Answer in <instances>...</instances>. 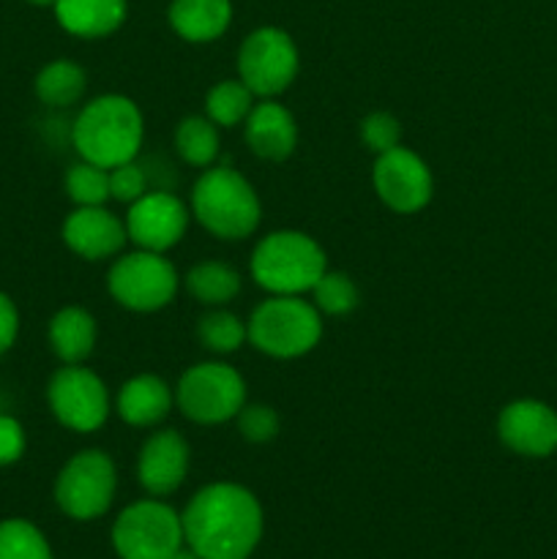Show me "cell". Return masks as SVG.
<instances>
[{
  "label": "cell",
  "mask_w": 557,
  "mask_h": 559,
  "mask_svg": "<svg viewBox=\"0 0 557 559\" xmlns=\"http://www.w3.org/2000/svg\"><path fill=\"white\" fill-rule=\"evenodd\" d=\"M191 451L180 431L162 429L147 437L137 456V480L151 497H169L189 475Z\"/></svg>",
  "instance_id": "cell-15"
},
{
  "label": "cell",
  "mask_w": 557,
  "mask_h": 559,
  "mask_svg": "<svg viewBox=\"0 0 557 559\" xmlns=\"http://www.w3.org/2000/svg\"><path fill=\"white\" fill-rule=\"evenodd\" d=\"M360 142L371 153H388L402 145V123L391 112H371L360 120Z\"/></svg>",
  "instance_id": "cell-31"
},
{
  "label": "cell",
  "mask_w": 557,
  "mask_h": 559,
  "mask_svg": "<svg viewBox=\"0 0 557 559\" xmlns=\"http://www.w3.org/2000/svg\"><path fill=\"white\" fill-rule=\"evenodd\" d=\"M189 227V207L169 191H147L131 202L126 213V233L137 249L164 254L183 240Z\"/></svg>",
  "instance_id": "cell-13"
},
{
  "label": "cell",
  "mask_w": 557,
  "mask_h": 559,
  "mask_svg": "<svg viewBox=\"0 0 557 559\" xmlns=\"http://www.w3.org/2000/svg\"><path fill=\"white\" fill-rule=\"evenodd\" d=\"M311 304L320 309V314L328 317H344L349 311H355L360 295L355 287L353 278L342 271H325L320 276V282L311 287Z\"/></svg>",
  "instance_id": "cell-29"
},
{
  "label": "cell",
  "mask_w": 557,
  "mask_h": 559,
  "mask_svg": "<svg viewBox=\"0 0 557 559\" xmlns=\"http://www.w3.org/2000/svg\"><path fill=\"white\" fill-rule=\"evenodd\" d=\"M66 194L76 207H96L109 200V169L82 158L66 173Z\"/></svg>",
  "instance_id": "cell-28"
},
{
  "label": "cell",
  "mask_w": 557,
  "mask_h": 559,
  "mask_svg": "<svg viewBox=\"0 0 557 559\" xmlns=\"http://www.w3.org/2000/svg\"><path fill=\"white\" fill-rule=\"evenodd\" d=\"M183 540L200 559H249L265 530V513L254 491L240 484H208L180 513Z\"/></svg>",
  "instance_id": "cell-1"
},
{
  "label": "cell",
  "mask_w": 557,
  "mask_h": 559,
  "mask_svg": "<svg viewBox=\"0 0 557 559\" xmlns=\"http://www.w3.org/2000/svg\"><path fill=\"white\" fill-rule=\"evenodd\" d=\"M249 344L268 358L293 360L311 353L322 338V314L300 295H271L251 311Z\"/></svg>",
  "instance_id": "cell-5"
},
{
  "label": "cell",
  "mask_w": 557,
  "mask_h": 559,
  "mask_svg": "<svg viewBox=\"0 0 557 559\" xmlns=\"http://www.w3.org/2000/svg\"><path fill=\"white\" fill-rule=\"evenodd\" d=\"M186 289L200 300L202 306H227L240 293V273L227 262L208 260L186 273Z\"/></svg>",
  "instance_id": "cell-23"
},
{
  "label": "cell",
  "mask_w": 557,
  "mask_h": 559,
  "mask_svg": "<svg viewBox=\"0 0 557 559\" xmlns=\"http://www.w3.org/2000/svg\"><path fill=\"white\" fill-rule=\"evenodd\" d=\"M233 22L229 0H173L169 5V25L183 41L208 44L227 33Z\"/></svg>",
  "instance_id": "cell-20"
},
{
  "label": "cell",
  "mask_w": 557,
  "mask_h": 559,
  "mask_svg": "<svg viewBox=\"0 0 557 559\" xmlns=\"http://www.w3.org/2000/svg\"><path fill=\"white\" fill-rule=\"evenodd\" d=\"M175 404L191 424H227L244 409L246 382L229 364L205 360L183 371L175 385Z\"/></svg>",
  "instance_id": "cell-7"
},
{
  "label": "cell",
  "mask_w": 557,
  "mask_h": 559,
  "mask_svg": "<svg viewBox=\"0 0 557 559\" xmlns=\"http://www.w3.org/2000/svg\"><path fill=\"white\" fill-rule=\"evenodd\" d=\"M118 469L109 453L98 448L74 453L55 478V502L74 522H93L112 508Z\"/></svg>",
  "instance_id": "cell-8"
},
{
  "label": "cell",
  "mask_w": 557,
  "mask_h": 559,
  "mask_svg": "<svg viewBox=\"0 0 557 559\" xmlns=\"http://www.w3.org/2000/svg\"><path fill=\"white\" fill-rule=\"evenodd\" d=\"M254 93L244 80H222L205 93V118H211L218 129H233L246 123L249 112L254 109Z\"/></svg>",
  "instance_id": "cell-25"
},
{
  "label": "cell",
  "mask_w": 557,
  "mask_h": 559,
  "mask_svg": "<svg viewBox=\"0 0 557 559\" xmlns=\"http://www.w3.org/2000/svg\"><path fill=\"white\" fill-rule=\"evenodd\" d=\"M47 404L55 420L76 435L102 429L109 418V393L102 377L87 366H60L47 385Z\"/></svg>",
  "instance_id": "cell-11"
},
{
  "label": "cell",
  "mask_w": 557,
  "mask_h": 559,
  "mask_svg": "<svg viewBox=\"0 0 557 559\" xmlns=\"http://www.w3.org/2000/svg\"><path fill=\"white\" fill-rule=\"evenodd\" d=\"M169 559H200V557H197L194 551L189 549V546H183V549H180L178 555H173V557H169Z\"/></svg>",
  "instance_id": "cell-35"
},
{
  "label": "cell",
  "mask_w": 557,
  "mask_h": 559,
  "mask_svg": "<svg viewBox=\"0 0 557 559\" xmlns=\"http://www.w3.org/2000/svg\"><path fill=\"white\" fill-rule=\"evenodd\" d=\"M87 87V71L82 69L74 60H52V63L44 66L36 74L33 82V91H36L38 102L47 104V107L63 109L74 107L82 96H85Z\"/></svg>",
  "instance_id": "cell-22"
},
{
  "label": "cell",
  "mask_w": 557,
  "mask_h": 559,
  "mask_svg": "<svg viewBox=\"0 0 557 559\" xmlns=\"http://www.w3.org/2000/svg\"><path fill=\"white\" fill-rule=\"evenodd\" d=\"M178 284L180 278L173 262L164 254L145 249L120 254L107 276L109 295L123 309L140 311V314H151L173 304Z\"/></svg>",
  "instance_id": "cell-9"
},
{
  "label": "cell",
  "mask_w": 557,
  "mask_h": 559,
  "mask_svg": "<svg viewBox=\"0 0 557 559\" xmlns=\"http://www.w3.org/2000/svg\"><path fill=\"white\" fill-rule=\"evenodd\" d=\"M183 546L180 513L162 497L131 502L112 524V549L120 559H169Z\"/></svg>",
  "instance_id": "cell-6"
},
{
  "label": "cell",
  "mask_w": 557,
  "mask_h": 559,
  "mask_svg": "<svg viewBox=\"0 0 557 559\" xmlns=\"http://www.w3.org/2000/svg\"><path fill=\"white\" fill-rule=\"evenodd\" d=\"M497 435L519 456L546 459L557 451V413L535 399H519L502 407Z\"/></svg>",
  "instance_id": "cell-14"
},
{
  "label": "cell",
  "mask_w": 557,
  "mask_h": 559,
  "mask_svg": "<svg viewBox=\"0 0 557 559\" xmlns=\"http://www.w3.org/2000/svg\"><path fill=\"white\" fill-rule=\"evenodd\" d=\"M27 3H33V5H55V0H27Z\"/></svg>",
  "instance_id": "cell-36"
},
{
  "label": "cell",
  "mask_w": 557,
  "mask_h": 559,
  "mask_svg": "<svg viewBox=\"0 0 557 559\" xmlns=\"http://www.w3.org/2000/svg\"><path fill=\"white\" fill-rule=\"evenodd\" d=\"M55 20L80 38H104L126 22V0H55Z\"/></svg>",
  "instance_id": "cell-19"
},
{
  "label": "cell",
  "mask_w": 557,
  "mask_h": 559,
  "mask_svg": "<svg viewBox=\"0 0 557 559\" xmlns=\"http://www.w3.org/2000/svg\"><path fill=\"white\" fill-rule=\"evenodd\" d=\"M0 559H52V549L42 530L27 519L0 522Z\"/></svg>",
  "instance_id": "cell-27"
},
{
  "label": "cell",
  "mask_w": 557,
  "mask_h": 559,
  "mask_svg": "<svg viewBox=\"0 0 557 559\" xmlns=\"http://www.w3.org/2000/svg\"><path fill=\"white\" fill-rule=\"evenodd\" d=\"M147 194V175L137 162H126L109 169V200L131 205Z\"/></svg>",
  "instance_id": "cell-32"
},
{
  "label": "cell",
  "mask_w": 557,
  "mask_h": 559,
  "mask_svg": "<svg viewBox=\"0 0 557 559\" xmlns=\"http://www.w3.org/2000/svg\"><path fill=\"white\" fill-rule=\"evenodd\" d=\"M175 404V391L156 374H137L123 382L115 399L120 420L137 429L158 426Z\"/></svg>",
  "instance_id": "cell-18"
},
{
  "label": "cell",
  "mask_w": 557,
  "mask_h": 559,
  "mask_svg": "<svg viewBox=\"0 0 557 559\" xmlns=\"http://www.w3.org/2000/svg\"><path fill=\"white\" fill-rule=\"evenodd\" d=\"M235 420H238L240 437L246 442H254V445L271 442L278 435V426H282L271 404H244V409L235 415Z\"/></svg>",
  "instance_id": "cell-30"
},
{
  "label": "cell",
  "mask_w": 557,
  "mask_h": 559,
  "mask_svg": "<svg viewBox=\"0 0 557 559\" xmlns=\"http://www.w3.org/2000/svg\"><path fill=\"white\" fill-rule=\"evenodd\" d=\"M63 240L82 260L102 262L123 251L129 233H126V222H120L104 205L76 207L66 216Z\"/></svg>",
  "instance_id": "cell-16"
},
{
  "label": "cell",
  "mask_w": 557,
  "mask_h": 559,
  "mask_svg": "<svg viewBox=\"0 0 557 559\" xmlns=\"http://www.w3.org/2000/svg\"><path fill=\"white\" fill-rule=\"evenodd\" d=\"M191 213L211 235L222 240H244L260 227L262 205L254 186L233 167H213L197 178L191 191Z\"/></svg>",
  "instance_id": "cell-3"
},
{
  "label": "cell",
  "mask_w": 557,
  "mask_h": 559,
  "mask_svg": "<svg viewBox=\"0 0 557 559\" xmlns=\"http://www.w3.org/2000/svg\"><path fill=\"white\" fill-rule=\"evenodd\" d=\"M49 347H52L55 358L66 366L85 364L91 358L93 347H96V320L82 306H66V309L55 311L49 320Z\"/></svg>",
  "instance_id": "cell-21"
},
{
  "label": "cell",
  "mask_w": 557,
  "mask_h": 559,
  "mask_svg": "<svg viewBox=\"0 0 557 559\" xmlns=\"http://www.w3.org/2000/svg\"><path fill=\"white\" fill-rule=\"evenodd\" d=\"M142 140H145V120L140 107L120 93H107L87 102L71 129L76 153L104 169L134 162Z\"/></svg>",
  "instance_id": "cell-2"
},
{
  "label": "cell",
  "mask_w": 557,
  "mask_h": 559,
  "mask_svg": "<svg viewBox=\"0 0 557 559\" xmlns=\"http://www.w3.org/2000/svg\"><path fill=\"white\" fill-rule=\"evenodd\" d=\"M27 437L25 429L11 415H0V467H11L25 456Z\"/></svg>",
  "instance_id": "cell-33"
},
{
  "label": "cell",
  "mask_w": 557,
  "mask_h": 559,
  "mask_svg": "<svg viewBox=\"0 0 557 559\" xmlns=\"http://www.w3.org/2000/svg\"><path fill=\"white\" fill-rule=\"evenodd\" d=\"M298 47L282 27H257L238 52V76L260 98L282 96L298 76Z\"/></svg>",
  "instance_id": "cell-10"
},
{
  "label": "cell",
  "mask_w": 557,
  "mask_h": 559,
  "mask_svg": "<svg viewBox=\"0 0 557 559\" xmlns=\"http://www.w3.org/2000/svg\"><path fill=\"white\" fill-rule=\"evenodd\" d=\"M20 336V311L5 293H0V355L9 353Z\"/></svg>",
  "instance_id": "cell-34"
},
{
  "label": "cell",
  "mask_w": 557,
  "mask_h": 559,
  "mask_svg": "<svg viewBox=\"0 0 557 559\" xmlns=\"http://www.w3.org/2000/svg\"><path fill=\"white\" fill-rule=\"evenodd\" d=\"M246 145L265 162H284L298 145V123L284 104L262 98L246 118Z\"/></svg>",
  "instance_id": "cell-17"
},
{
  "label": "cell",
  "mask_w": 557,
  "mask_h": 559,
  "mask_svg": "<svg viewBox=\"0 0 557 559\" xmlns=\"http://www.w3.org/2000/svg\"><path fill=\"white\" fill-rule=\"evenodd\" d=\"M251 278L271 295L311 293L328 271L325 249L311 235L278 229L265 235L251 251Z\"/></svg>",
  "instance_id": "cell-4"
},
{
  "label": "cell",
  "mask_w": 557,
  "mask_h": 559,
  "mask_svg": "<svg viewBox=\"0 0 557 559\" xmlns=\"http://www.w3.org/2000/svg\"><path fill=\"white\" fill-rule=\"evenodd\" d=\"M371 183H375L382 205L402 216L424 211L435 194V178H431L429 164L418 153L402 145L377 156Z\"/></svg>",
  "instance_id": "cell-12"
},
{
  "label": "cell",
  "mask_w": 557,
  "mask_h": 559,
  "mask_svg": "<svg viewBox=\"0 0 557 559\" xmlns=\"http://www.w3.org/2000/svg\"><path fill=\"white\" fill-rule=\"evenodd\" d=\"M197 338L205 349L216 355L238 353L246 342H249V328L238 314L227 309H213L200 317L197 322Z\"/></svg>",
  "instance_id": "cell-26"
},
{
  "label": "cell",
  "mask_w": 557,
  "mask_h": 559,
  "mask_svg": "<svg viewBox=\"0 0 557 559\" xmlns=\"http://www.w3.org/2000/svg\"><path fill=\"white\" fill-rule=\"evenodd\" d=\"M218 126L205 115H189L175 129V151L189 167H211L218 156Z\"/></svg>",
  "instance_id": "cell-24"
}]
</instances>
